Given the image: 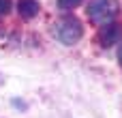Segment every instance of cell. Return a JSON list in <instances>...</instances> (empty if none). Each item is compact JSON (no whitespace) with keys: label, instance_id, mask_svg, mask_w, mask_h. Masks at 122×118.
Wrapping results in <instances>:
<instances>
[{"label":"cell","instance_id":"cell-1","mask_svg":"<svg viewBox=\"0 0 122 118\" xmlns=\"http://www.w3.org/2000/svg\"><path fill=\"white\" fill-rule=\"evenodd\" d=\"M88 19L97 26L114 21V17L120 13V2L118 0H92L86 9Z\"/></svg>","mask_w":122,"mask_h":118},{"label":"cell","instance_id":"cell-2","mask_svg":"<svg viewBox=\"0 0 122 118\" xmlns=\"http://www.w3.org/2000/svg\"><path fill=\"white\" fill-rule=\"evenodd\" d=\"M56 37H58V41L64 43V45H75V43L84 37V26H81V21H79L75 15H69V17H64L62 21H58V26H56Z\"/></svg>","mask_w":122,"mask_h":118},{"label":"cell","instance_id":"cell-5","mask_svg":"<svg viewBox=\"0 0 122 118\" xmlns=\"http://www.w3.org/2000/svg\"><path fill=\"white\" fill-rule=\"evenodd\" d=\"M79 4H81V0H58V9H62V11H71Z\"/></svg>","mask_w":122,"mask_h":118},{"label":"cell","instance_id":"cell-4","mask_svg":"<svg viewBox=\"0 0 122 118\" xmlns=\"http://www.w3.org/2000/svg\"><path fill=\"white\" fill-rule=\"evenodd\" d=\"M17 11H19V15L24 19H32V17L39 15L41 4H39V0H19L17 2Z\"/></svg>","mask_w":122,"mask_h":118},{"label":"cell","instance_id":"cell-3","mask_svg":"<svg viewBox=\"0 0 122 118\" xmlns=\"http://www.w3.org/2000/svg\"><path fill=\"white\" fill-rule=\"evenodd\" d=\"M120 37H122V30H120V26L114 24V21L103 24L101 30H99V43H101L103 47H112V45H116V43L120 41Z\"/></svg>","mask_w":122,"mask_h":118},{"label":"cell","instance_id":"cell-7","mask_svg":"<svg viewBox=\"0 0 122 118\" xmlns=\"http://www.w3.org/2000/svg\"><path fill=\"white\" fill-rule=\"evenodd\" d=\"M118 60H120V64H122V43H120V49H118Z\"/></svg>","mask_w":122,"mask_h":118},{"label":"cell","instance_id":"cell-6","mask_svg":"<svg viewBox=\"0 0 122 118\" xmlns=\"http://www.w3.org/2000/svg\"><path fill=\"white\" fill-rule=\"evenodd\" d=\"M11 13V0H0V15Z\"/></svg>","mask_w":122,"mask_h":118}]
</instances>
